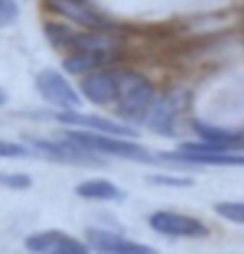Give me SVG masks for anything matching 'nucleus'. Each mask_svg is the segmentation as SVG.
<instances>
[{
  "instance_id": "obj_17",
  "label": "nucleus",
  "mask_w": 244,
  "mask_h": 254,
  "mask_svg": "<svg viewBox=\"0 0 244 254\" xmlns=\"http://www.w3.org/2000/svg\"><path fill=\"white\" fill-rule=\"evenodd\" d=\"M0 186L8 190L23 191L33 186V180L31 176L21 174V172H0Z\"/></svg>"
},
{
  "instance_id": "obj_12",
  "label": "nucleus",
  "mask_w": 244,
  "mask_h": 254,
  "mask_svg": "<svg viewBox=\"0 0 244 254\" xmlns=\"http://www.w3.org/2000/svg\"><path fill=\"white\" fill-rule=\"evenodd\" d=\"M118 50H99V48H86L75 50L63 60V69L69 75H84L111 64L116 58Z\"/></svg>"
},
{
  "instance_id": "obj_2",
  "label": "nucleus",
  "mask_w": 244,
  "mask_h": 254,
  "mask_svg": "<svg viewBox=\"0 0 244 254\" xmlns=\"http://www.w3.org/2000/svg\"><path fill=\"white\" fill-rule=\"evenodd\" d=\"M63 138L75 141L92 153L113 155L118 159L138 161V163H154L156 161L145 147L134 143V141H128L126 138L113 136V134H101V132H94V130H65Z\"/></svg>"
},
{
  "instance_id": "obj_14",
  "label": "nucleus",
  "mask_w": 244,
  "mask_h": 254,
  "mask_svg": "<svg viewBox=\"0 0 244 254\" xmlns=\"http://www.w3.org/2000/svg\"><path fill=\"white\" fill-rule=\"evenodd\" d=\"M193 128L195 132L202 138V141L221 145V147H231V145H237L244 140V134L239 130H225V128L212 127V125H206L202 121H195Z\"/></svg>"
},
{
  "instance_id": "obj_18",
  "label": "nucleus",
  "mask_w": 244,
  "mask_h": 254,
  "mask_svg": "<svg viewBox=\"0 0 244 254\" xmlns=\"http://www.w3.org/2000/svg\"><path fill=\"white\" fill-rule=\"evenodd\" d=\"M147 182L158 186V188H191L195 182L191 178H183V176H166V174H158V176H147Z\"/></svg>"
},
{
  "instance_id": "obj_3",
  "label": "nucleus",
  "mask_w": 244,
  "mask_h": 254,
  "mask_svg": "<svg viewBox=\"0 0 244 254\" xmlns=\"http://www.w3.org/2000/svg\"><path fill=\"white\" fill-rule=\"evenodd\" d=\"M160 159L189 163V165L208 166H244V153L229 151V147H221L214 143H181L180 151L160 153Z\"/></svg>"
},
{
  "instance_id": "obj_10",
  "label": "nucleus",
  "mask_w": 244,
  "mask_h": 254,
  "mask_svg": "<svg viewBox=\"0 0 244 254\" xmlns=\"http://www.w3.org/2000/svg\"><path fill=\"white\" fill-rule=\"evenodd\" d=\"M55 119L61 125H73V127L86 128V130H94V132H101V134H113V136H120V138H136L138 136V132L126 127V125H118L115 121L103 119V117H98V115L77 113V109L57 113Z\"/></svg>"
},
{
  "instance_id": "obj_15",
  "label": "nucleus",
  "mask_w": 244,
  "mask_h": 254,
  "mask_svg": "<svg viewBox=\"0 0 244 254\" xmlns=\"http://www.w3.org/2000/svg\"><path fill=\"white\" fill-rule=\"evenodd\" d=\"M44 33H46V37H48L53 48H67L71 35H73V31L67 25H61V23H46Z\"/></svg>"
},
{
  "instance_id": "obj_21",
  "label": "nucleus",
  "mask_w": 244,
  "mask_h": 254,
  "mask_svg": "<svg viewBox=\"0 0 244 254\" xmlns=\"http://www.w3.org/2000/svg\"><path fill=\"white\" fill-rule=\"evenodd\" d=\"M6 102H8V94H6L4 90L0 88V107H2V105H4Z\"/></svg>"
},
{
  "instance_id": "obj_11",
  "label": "nucleus",
  "mask_w": 244,
  "mask_h": 254,
  "mask_svg": "<svg viewBox=\"0 0 244 254\" xmlns=\"http://www.w3.org/2000/svg\"><path fill=\"white\" fill-rule=\"evenodd\" d=\"M80 90L86 100L96 105L115 103L118 92V71H99L92 73L80 82Z\"/></svg>"
},
{
  "instance_id": "obj_20",
  "label": "nucleus",
  "mask_w": 244,
  "mask_h": 254,
  "mask_svg": "<svg viewBox=\"0 0 244 254\" xmlns=\"http://www.w3.org/2000/svg\"><path fill=\"white\" fill-rule=\"evenodd\" d=\"M27 155H29V149L23 145L0 140V159H19V157H27Z\"/></svg>"
},
{
  "instance_id": "obj_13",
  "label": "nucleus",
  "mask_w": 244,
  "mask_h": 254,
  "mask_svg": "<svg viewBox=\"0 0 244 254\" xmlns=\"http://www.w3.org/2000/svg\"><path fill=\"white\" fill-rule=\"evenodd\" d=\"M75 193L88 201H120V199H124V191L116 184L103 178L86 180V182L78 184Z\"/></svg>"
},
{
  "instance_id": "obj_16",
  "label": "nucleus",
  "mask_w": 244,
  "mask_h": 254,
  "mask_svg": "<svg viewBox=\"0 0 244 254\" xmlns=\"http://www.w3.org/2000/svg\"><path fill=\"white\" fill-rule=\"evenodd\" d=\"M216 212L221 218L229 220L233 224H241L244 226V203H237V201H223V203L216 204Z\"/></svg>"
},
{
  "instance_id": "obj_8",
  "label": "nucleus",
  "mask_w": 244,
  "mask_h": 254,
  "mask_svg": "<svg viewBox=\"0 0 244 254\" xmlns=\"http://www.w3.org/2000/svg\"><path fill=\"white\" fill-rule=\"evenodd\" d=\"M25 247L27 251L39 254H86L90 251L84 243L77 241L75 237L57 229L40 231L27 237Z\"/></svg>"
},
{
  "instance_id": "obj_1",
  "label": "nucleus",
  "mask_w": 244,
  "mask_h": 254,
  "mask_svg": "<svg viewBox=\"0 0 244 254\" xmlns=\"http://www.w3.org/2000/svg\"><path fill=\"white\" fill-rule=\"evenodd\" d=\"M116 115L128 123H145L154 105V88L147 76L134 71H118Z\"/></svg>"
},
{
  "instance_id": "obj_9",
  "label": "nucleus",
  "mask_w": 244,
  "mask_h": 254,
  "mask_svg": "<svg viewBox=\"0 0 244 254\" xmlns=\"http://www.w3.org/2000/svg\"><path fill=\"white\" fill-rule=\"evenodd\" d=\"M86 239L94 251L107 254H153V247H147L142 243L128 241L120 235H116L113 231L107 229L90 228L86 229Z\"/></svg>"
},
{
  "instance_id": "obj_7",
  "label": "nucleus",
  "mask_w": 244,
  "mask_h": 254,
  "mask_svg": "<svg viewBox=\"0 0 244 254\" xmlns=\"http://www.w3.org/2000/svg\"><path fill=\"white\" fill-rule=\"evenodd\" d=\"M50 6L61 15L69 17L78 25L88 27L92 31H109L113 23L103 15L90 0H48Z\"/></svg>"
},
{
  "instance_id": "obj_5",
  "label": "nucleus",
  "mask_w": 244,
  "mask_h": 254,
  "mask_svg": "<svg viewBox=\"0 0 244 254\" xmlns=\"http://www.w3.org/2000/svg\"><path fill=\"white\" fill-rule=\"evenodd\" d=\"M149 226L168 237H185V239H200L208 237V228L198 218L172 212V210H156L149 216Z\"/></svg>"
},
{
  "instance_id": "obj_4",
  "label": "nucleus",
  "mask_w": 244,
  "mask_h": 254,
  "mask_svg": "<svg viewBox=\"0 0 244 254\" xmlns=\"http://www.w3.org/2000/svg\"><path fill=\"white\" fill-rule=\"evenodd\" d=\"M35 84H37L39 94L46 102L63 109V111H73L82 105V100L77 94V90L55 69H42L37 75Z\"/></svg>"
},
{
  "instance_id": "obj_19",
  "label": "nucleus",
  "mask_w": 244,
  "mask_h": 254,
  "mask_svg": "<svg viewBox=\"0 0 244 254\" xmlns=\"http://www.w3.org/2000/svg\"><path fill=\"white\" fill-rule=\"evenodd\" d=\"M19 15V8L15 0H0V27L12 25Z\"/></svg>"
},
{
  "instance_id": "obj_6",
  "label": "nucleus",
  "mask_w": 244,
  "mask_h": 254,
  "mask_svg": "<svg viewBox=\"0 0 244 254\" xmlns=\"http://www.w3.org/2000/svg\"><path fill=\"white\" fill-rule=\"evenodd\" d=\"M187 105V94L172 92L164 96L158 103H154L147 117V127L160 136H176V119L180 117L183 107Z\"/></svg>"
}]
</instances>
